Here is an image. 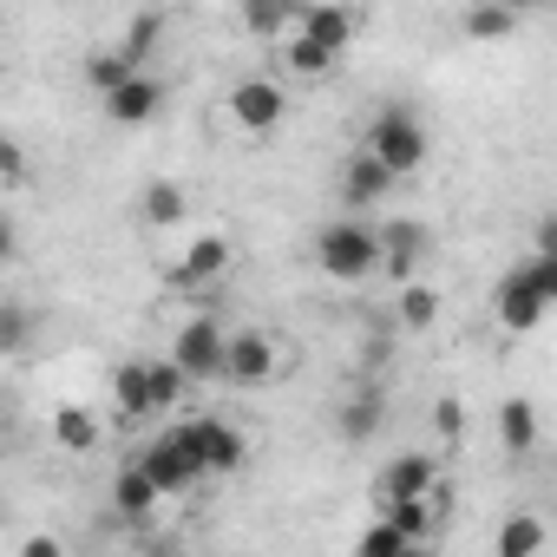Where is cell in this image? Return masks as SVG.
Segmentation results:
<instances>
[{"instance_id":"1","label":"cell","mask_w":557,"mask_h":557,"mask_svg":"<svg viewBox=\"0 0 557 557\" xmlns=\"http://www.w3.org/2000/svg\"><path fill=\"white\" fill-rule=\"evenodd\" d=\"M315 269L329 275V283H368V275L387 269L381 256V223L368 216H335L315 230Z\"/></svg>"},{"instance_id":"2","label":"cell","mask_w":557,"mask_h":557,"mask_svg":"<svg viewBox=\"0 0 557 557\" xmlns=\"http://www.w3.org/2000/svg\"><path fill=\"white\" fill-rule=\"evenodd\" d=\"M361 151H368V158H381L394 177H420V171H426L433 138H426V125H420L407 106H381V112H374V125H368V138H361Z\"/></svg>"},{"instance_id":"3","label":"cell","mask_w":557,"mask_h":557,"mask_svg":"<svg viewBox=\"0 0 557 557\" xmlns=\"http://www.w3.org/2000/svg\"><path fill=\"white\" fill-rule=\"evenodd\" d=\"M171 361L184 368V381H223L230 374V329L216 315H190L171 342Z\"/></svg>"},{"instance_id":"4","label":"cell","mask_w":557,"mask_h":557,"mask_svg":"<svg viewBox=\"0 0 557 557\" xmlns=\"http://www.w3.org/2000/svg\"><path fill=\"white\" fill-rule=\"evenodd\" d=\"M230 262H236V243L216 236V230H203V236L164 269V289H177V296H203L210 283H223V275H230Z\"/></svg>"},{"instance_id":"5","label":"cell","mask_w":557,"mask_h":557,"mask_svg":"<svg viewBox=\"0 0 557 557\" xmlns=\"http://www.w3.org/2000/svg\"><path fill=\"white\" fill-rule=\"evenodd\" d=\"M289 119V92L275 86V79H262V73H249V79H236L230 86V125L236 132H249V138H269L275 125Z\"/></svg>"},{"instance_id":"6","label":"cell","mask_w":557,"mask_h":557,"mask_svg":"<svg viewBox=\"0 0 557 557\" xmlns=\"http://www.w3.org/2000/svg\"><path fill=\"white\" fill-rule=\"evenodd\" d=\"M177 440L190 446V459L203 466V479H216V472H236V466L249 459L243 433H236L230 420H210V413H197V420H177Z\"/></svg>"},{"instance_id":"7","label":"cell","mask_w":557,"mask_h":557,"mask_svg":"<svg viewBox=\"0 0 557 557\" xmlns=\"http://www.w3.org/2000/svg\"><path fill=\"white\" fill-rule=\"evenodd\" d=\"M138 466H145V479H151L164 498H177V492H190V485L203 479V466L190 459V446L177 440V426H171V433H158V440L138 453Z\"/></svg>"},{"instance_id":"8","label":"cell","mask_w":557,"mask_h":557,"mask_svg":"<svg viewBox=\"0 0 557 557\" xmlns=\"http://www.w3.org/2000/svg\"><path fill=\"white\" fill-rule=\"evenodd\" d=\"M426 223H413V216H387L381 223V256H387V269L381 275H394V283L407 289V283H420V256H426Z\"/></svg>"},{"instance_id":"9","label":"cell","mask_w":557,"mask_h":557,"mask_svg":"<svg viewBox=\"0 0 557 557\" xmlns=\"http://www.w3.org/2000/svg\"><path fill=\"white\" fill-rule=\"evenodd\" d=\"M492 315H498V329H505V335H531V329L550 315V302L537 296V283H531L524 269H511L505 283H498V296H492Z\"/></svg>"},{"instance_id":"10","label":"cell","mask_w":557,"mask_h":557,"mask_svg":"<svg viewBox=\"0 0 557 557\" xmlns=\"http://www.w3.org/2000/svg\"><path fill=\"white\" fill-rule=\"evenodd\" d=\"M275 361H283V348H275V335H262V329H236L230 335V387H262V381H275Z\"/></svg>"},{"instance_id":"11","label":"cell","mask_w":557,"mask_h":557,"mask_svg":"<svg viewBox=\"0 0 557 557\" xmlns=\"http://www.w3.org/2000/svg\"><path fill=\"white\" fill-rule=\"evenodd\" d=\"M400 498H440V466L426 453H394L381 466V505H400Z\"/></svg>"},{"instance_id":"12","label":"cell","mask_w":557,"mask_h":557,"mask_svg":"<svg viewBox=\"0 0 557 557\" xmlns=\"http://www.w3.org/2000/svg\"><path fill=\"white\" fill-rule=\"evenodd\" d=\"M394 184H400V177H394L381 158H368V151H355V158L342 164V203H348V210H381V203L394 197Z\"/></svg>"},{"instance_id":"13","label":"cell","mask_w":557,"mask_h":557,"mask_svg":"<svg viewBox=\"0 0 557 557\" xmlns=\"http://www.w3.org/2000/svg\"><path fill=\"white\" fill-rule=\"evenodd\" d=\"M99 106H106V119L125 125V132H132V125H151V119L164 112V79H158V73H138L132 86H119V92L99 99Z\"/></svg>"},{"instance_id":"14","label":"cell","mask_w":557,"mask_h":557,"mask_svg":"<svg viewBox=\"0 0 557 557\" xmlns=\"http://www.w3.org/2000/svg\"><path fill=\"white\" fill-rule=\"evenodd\" d=\"M296 34L342 60V53L355 47V34H361V14H348V8H302V14H296Z\"/></svg>"},{"instance_id":"15","label":"cell","mask_w":557,"mask_h":557,"mask_svg":"<svg viewBox=\"0 0 557 557\" xmlns=\"http://www.w3.org/2000/svg\"><path fill=\"white\" fill-rule=\"evenodd\" d=\"M112 413L132 426V420H158V400H151V361H119L112 374Z\"/></svg>"},{"instance_id":"16","label":"cell","mask_w":557,"mask_h":557,"mask_svg":"<svg viewBox=\"0 0 557 557\" xmlns=\"http://www.w3.org/2000/svg\"><path fill=\"white\" fill-rule=\"evenodd\" d=\"M158 505H164V492L145 479V466H138V459H132V466H119V479H112V511H119L125 524H145Z\"/></svg>"},{"instance_id":"17","label":"cell","mask_w":557,"mask_h":557,"mask_svg":"<svg viewBox=\"0 0 557 557\" xmlns=\"http://www.w3.org/2000/svg\"><path fill=\"white\" fill-rule=\"evenodd\" d=\"M53 440H60L66 453H92V446L106 440V420H99L92 407H79V400H60V407H53Z\"/></svg>"},{"instance_id":"18","label":"cell","mask_w":557,"mask_h":557,"mask_svg":"<svg viewBox=\"0 0 557 557\" xmlns=\"http://www.w3.org/2000/svg\"><path fill=\"white\" fill-rule=\"evenodd\" d=\"M498 446H505L511 459H524V453L537 446V407H531L524 394L498 400Z\"/></svg>"},{"instance_id":"19","label":"cell","mask_w":557,"mask_h":557,"mask_svg":"<svg viewBox=\"0 0 557 557\" xmlns=\"http://www.w3.org/2000/svg\"><path fill=\"white\" fill-rule=\"evenodd\" d=\"M544 544H550L544 518H537V511H511V518L498 524V550H492V557H544Z\"/></svg>"},{"instance_id":"20","label":"cell","mask_w":557,"mask_h":557,"mask_svg":"<svg viewBox=\"0 0 557 557\" xmlns=\"http://www.w3.org/2000/svg\"><path fill=\"white\" fill-rule=\"evenodd\" d=\"M79 73H86V86H92L99 99H112L119 86H132V79H138V66H132L119 47H99V53H86V66H79Z\"/></svg>"},{"instance_id":"21","label":"cell","mask_w":557,"mask_h":557,"mask_svg":"<svg viewBox=\"0 0 557 557\" xmlns=\"http://www.w3.org/2000/svg\"><path fill=\"white\" fill-rule=\"evenodd\" d=\"M138 210H145V223H151V230H171V223H184V210H190V197H184V184H171V177H158V184H145V197H138Z\"/></svg>"},{"instance_id":"22","label":"cell","mask_w":557,"mask_h":557,"mask_svg":"<svg viewBox=\"0 0 557 557\" xmlns=\"http://www.w3.org/2000/svg\"><path fill=\"white\" fill-rule=\"evenodd\" d=\"M381 518H387L407 544H426V537H433V524H440V498H400V505H387Z\"/></svg>"},{"instance_id":"23","label":"cell","mask_w":557,"mask_h":557,"mask_svg":"<svg viewBox=\"0 0 557 557\" xmlns=\"http://www.w3.org/2000/svg\"><path fill=\"white\" fill-rule=\"evenodd\" d=\"M275 53H283V66H289L296 79H329V73L342 66L335 53H322V47H315V40H302V34H289L283 47H275Z\"/></svg>"},{"instance_id":"24","label":"cell","mask_w":557,"mask_h":557,"mask_svg":"<svg viewBox=\"0 0 557 557\" xmlns=\"http://www.w3.org/2000/svg\"><path fill=\"white\" fill-rule=\"evenodd\" d=\"M158 40H164V14L158 8H145V14H132V27H125V40H119V53L145 73V60L158 53Z\"/></svg>"},{"instance_id":"25","label":"cell","mask_w":557,"mask_h":557,"mask_svg":"<svg viewBox=\"0 0 557 557\" xmlns=\"http://www.w3.org/2000/svg\"><path fill=\"white\" fill-rule=\"evenodd\" d=\"M459 34H466V40H511V34H518V14H511V8H472V14L459 21Z\"/></svg>"},{"instance_id":"26","label":"cell","mask_w":557,"mask_h":557,"mask_svg":"<svg viewBox=\"0 0 557 557\" xmlns=\"http://www.w3.org/2000/svg\"><path fill=\"white\" fill-rule=\"evenodd\" d=\"M440 322V289L433 283H407L400 289V329H433Z\"/></svg>"},{"instance_id":"27","label":"cell","mask_w":557,"mask_h":557,"mask_svg":"<svg viewBox=\"0 0 557 557\" xmlns=\"http://www.w3.org/2000/svg\"><path fill=\"white\" fill-rule=\"evenodd\" d=\"M374 433H381V394L348 400V407H342V440H348V446H361V440H374Z\"/></svg>"},{"instance_id":"28","label":"cell","mask_w":557,"mask_h":557,"mask_svg":"<svg viewBox=\"0 0 557 557\" xmlns=\"http://www.w3.org/2000/svg\"><path fill=\"white\" fill-rule=\"evenodd\" d=\"M296 14L302 8H243V34H256V40H289L296 34Z\"/></svg>"},{"instance_id":"29","label":"cell","mask_w":557,"mask_h":557,"mask_svg":"<svg viewBox=\"0 0 557 557\" xmlns=\"http://www.w3.org/2000/svg\"><path fill=\"white\" fill-rule=\"evenodd\" d=\"M184 387H190V381H184V368H177L171 355L151 361V400H158V413H177V407H184Z\"/></svg>"},{"instance_id":"30","label":"cell","mask_w":557,"mask_h":557,"mask_svg":"<svg viewBox=\"0 0 557 557\" xmlns=\"http://www.w3.org/2000/svg\"><path fill=\"white\" fill-rule=\"evenodd\" d=\"M407 550H413V544H407L387 518H374V524L361 531V544H355V557H407Z\"/></svg>"},{"instance_id":"31","label":"cell","mask_w":557,"mask_h":557,"mask_svg":"<svg viewBox=\"0 0 557 557\" xmlns=\"http://www.w3.org/2000/svg\"><path fill=\"white\" fill-rule=\"evenodd\" d=\"M27 335H34V315L21 302H8V309H0V355H21Z\"/></svg>"},{"instance_id":"32","label":"cell","mask_w":557,"mask_h":557,"mask_svg":"<svg viewBox=\"0 0 557 557\" xmlns=\"http://www.w3.org/2000/svg\"><path fill=\"white\" fill-rule=\"evenodd\" d=\"M433 426H440V440H446V446H453V440H459V433H466V407H459V400H453V394H440V400H433Z\"/></svg>"},{"instance_id":"33","label":"cell","mask_w":557,"mask_h":557,"mask_svg":"<svg viewBox=\"0 0 557 557\" xmlns=\"http://www.w3.org/2000/svg\"><path fill=\"white\" fill-rule=\"evenodd\" d=\"M0 177H8V190L27 184V151H21V138H0Z\"/></svg>"},{"instance_id":"34","label":"cell","mask_w":557,"mask_h":557,"mask_svg":"<svg viewBox=\"0 0 557 557\" xmlns=\"http://www.w3.org/2000/svg\"><path fill=\"white\" fill-rule=\"evenodd\" d=\"M518 269H524V275H531V283H537V296H544V302L557 309V262H544V256H524Z\"/></svg>"},{"instance_id":"35","label":"cell","mask_w":557,"mask_h":557,"mask_svg":"<svg viewBox=\"0 0 557 557\" xmlns=\"http://www.w3.org/2000/svg\"><path fill=\"white\" fill-rule=\"evenodd\" d=\"M531 256L557 262V210H550V216H537V230H531Z\"/></svg>"},{"instance_id":"36","label":"cell","mask_w":557,"mask_h":557,"mask_svg":"<svg viewBox=\"0 0 557 557\" xmlns=\"http://www.w3.org/2000/svg\"><path fill=\"white\" fill-rule=\"evenodd\" d=\"M21 557H66V544H60L53 531H34V537L21 544Z\"/></svg>"},{"instance_id":"37","label":"cell","mask_w":557,"mask_h":557,"mask_svg":"<svg viewBox=\"0 0 557 557\" xmlns=\"http://www.w3.org/2000/svg\"><path fill=\"white\" fill-rule=\"evenodd\" d=\"M145 557H184V550H177V544H158V550H145Z\"/></svg>"},{"instance_id":"38","label":"cell","mask_w":557,"mask_h":557,"mask_svg":"<svg viewBox=\"0 0 557 557\" xmlns=\"http://www.w3.org/2000/svg\"><path fill=\"white\" fill-rule=\"evenodd\" d=\"M407 557H433V544H413V550H407Z\"/></svg>"}]
</instances>
